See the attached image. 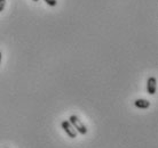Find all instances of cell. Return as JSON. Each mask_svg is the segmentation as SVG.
Masks as SVG:
<instances>
[{
  "label": "cell",
  "mask_w": 158,
  "mask_h": 148,
  "mask_svg": "<svg viewBox=\"0 0 158 148\" xmlns=\"http://www.w3.org/2000/svg\"><path fill=\"white\" fill-rule=\"evenodd\" d=\"M69 122L73 125V128L77 130V132L78 133L83 134V136L87 133V128L85 127V124H84L83 122L79 120L78 116H76V115H71L70 119H69Z\"/></svg>",
  "instance_id": "cell-1"
},
{
  "label": "cell",
  "mask_w": 158,
  "mask_h": 148,
  "mask_svg": "<svg viewBox=\"0 0 158 148\" xmlns=\"http://www.w3.org/2000/svg\"><path fill=\"white\" fill-rule=\"evenodd\" d=\"M61 125H62V129L65 131V133H67L70 138H76V137H77V134H78L77 130L73 128V125H72L69 121H67V120H65V121H62Z\"/></svg>",
  "instance_id": "cell-2"
},
{
  "label": "cell",
  "mask_w": 158,
  "mask_h": 148,
  "mask_svg": "<svg viewBox=\"0 0 158 148\" xmlns=\"http://www.w3.org/2000/svg\"><path fill=\"white\" fill-rule=\"evenodd\" d=\"M156 88H157V81L156 78L150 76L147 81V91L149 95H155L156 94Z\"/></svg>",
  "instance_id": "cell-3"
},
{
  "label": "cell",
  "mask_w": 158,
  "mask_h": 148,
  "mask_svg": "<svg viewBox=\"0 0 158 148\" xmlns=\"http://www.w3.org/2000/svg\"><path fill=\"white\" fill-rule=\"evenodd\" d=\"M134 105H135V107H138V108L147 109V108H149V106H150V101L146 100V99H136V100L134 101Z\"/></svg>",
  "instance_id": "cell-4"
},
{
  "label": "cell",
  "mask_w": 158,
  "mask_h": 148,
  "mask_svg": "<svg viewBox=\"0 0 158 148\" xmlns=\"http://www.w3.org/2000/svg\"><path fill=\"white\" fill-rule=\"evenodd\" d=\"M48 6H51V7H55L56 5H57V1L56 0H44Z\"/></svg>",
  "instance_id": "cell-5"
},
{
  "label": "cell",
  "mask_w": 158,
  "mask_h": 148,
  "mask_svg": "<svg viewBox=\"0 0 158 148\" xmlns=\"http://www.w3.org/2000/svg\"><path fill=\"white\" fill-rule=\"evenodd\" d=\"M5 6H6V0H0V13L5 9Z\"/></svg>",
  "instance_id": "cell-6"
},
{
  "label": "cell",
  "mask_w": 158,
  "mask_h": 148,
  "mask_svg": "<svg viewBox=\"0 0 158 148\" xmlns=\"http://www.w3.org/2000/svg\"><path fill=\"white\" fill-rule=\"evenodd\" d=\"M1 58H2V55H1V51H0V63H1Z\"/></svg>",
  "instance_id": "cell-7"
},
{
  "label": "cell",
  "mask_w": 158,
  "mask_h": 148,
  "mask_svg": "<svg viewBox=\"0 0 158 148\" xmlns=\"http://www.w3.org/2000/svg\"><path fill=\"white\" fill-rule=\"evenodd\" d=\"M32 1H36V2H37V1H39V0H32Z\"/></svg>",
  "instance_id": "cell-8"
},
{
  "label": "cell",
  "mask_w": 158,
  "mask_h": 148,
  "mask_svg": "<svg viewBox=\"0 0 158 148\" xmlns=\"http://www.w3.org/2000/svg\"><path fill=\"white\" fill-rule=\"evenodd\" d=\"M6 148H7V147H6Z\"/></svg>",
  "instance_id": "cell-9"
}]
</instances>
